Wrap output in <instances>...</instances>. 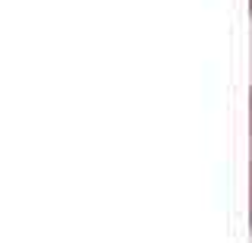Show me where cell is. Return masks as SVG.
Segmentation results:
<instances>
[{
	"mask_svg": "<svg viewBox=\"0 0 252 243\" xmlns=\"http://www.w3.org/2000/svg\"><path fill=\"white\" fill-rule=\"evenodd\" d=\"M249 224H252V164H249Z\"/></svg>",
	"mask_w": 252,
	"mask_h": 243,
	"instance_id": "6da1fadb",
	"label": "cell"
},
{
	"mask_svg": "<svg viewBox=\"0 0 252 243\" xmlns=\"http://www.w3.org/2000/svg\"><path fill=\"white\" fill-rule=\"evenodd\" d=\"M249 133H252V92H249Z\"/></svg>",
	"mask_w": 252,
	"mask_h": 243,
	"instance_id": "7a4b0ae2",
	"label": "cell"
}]
</instances>
